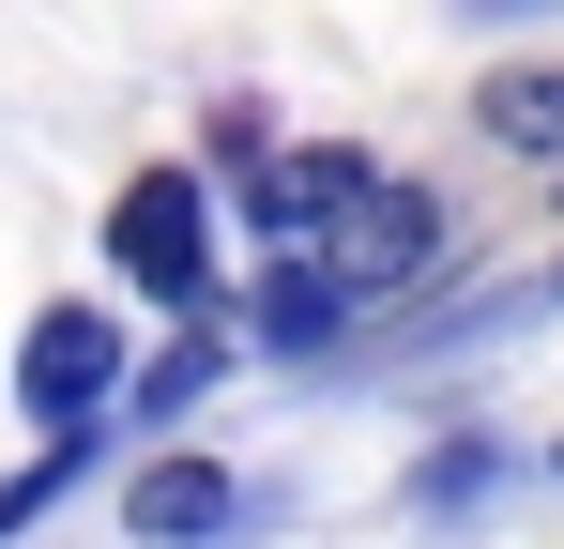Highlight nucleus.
<instances>
[{
	"label": "nucleus",
	"instance_id": "obj_8",
	"mask_svg": "<svg viewBox=\"0 0 564 549\" xmlns=\"http://www.w3.org/2000/svg\"><path fill=\"white\" fill-rule=\"evenodd\" d=\"M550 473H564V443H550Z\"/></svg>",
	"mask_w": 564,
	"mask_h": 549
},
{
	"label": "nucleus",
	"instance_id": "obj_6",
	"mask_svg": "<svg viewBox=\"0 0 564 549\" xmlns=\"http://www.w3.org/2000/svg\"><path fill=\"white\" fill-rule=\"evenodd\" d=\"M77 473H93V443H77V428H46V458H15V488H0V535H31Z\"/></svg>",
	"mask_w": 564,
	"mask_h": 549
},
{
	"label": "nucleus",
	"instance_id": "obj_5",
	"mask_svg": "<svg viewBox=\"0 0 564 549\" xmlns=\"http://www.w3.org/2000/svg\"><path fill=\"white\" fill-rule=\"evenodd\" d=\"M488 138H519V153H550L564 169V62H534V77H488V107H473Z\"/></svg>",
	"mask_w": 564,
	"mask_h": 549
},
{
	"label": "nucleus",
	"instance_id": "obj_4",
	"mask_svg": "<svg viewBox=\"0 0 564 549\" xmlns=\"http://www.w3.org/2000/svg\"><path fill=\"white\" fill-rule=\"evenodd\" d=\"M122 519L153 549H214V535H245V473H214V458H153L138 488H122Z\"/></svg>",
	"mask_w": 564,
	"mask_h": 549
},
{
	"label": "nucleus",
	"instance_id": "obj_2",
	"mask_svg": "<svg viewBox=\"0 0 564 549\" xmlns=\"http://www.w3.org/2000/svg\"><path fill=\"white\" fill-rule=\"evenodd\" d=\"M107 260L138 274L153 305H198L214 290V198H198V169H138L122 198H107Z\"/></svg>",
	"mask_w": 564,
	"mask_h": 549
},
{
	"label": "nucleus",
	"instance_id": "obj_3",
	"mask_svg": "<svg viewBox=\"0 0 564 549\" xmlns=\"http://www.w3.org/2000/svg\"><path fill=\"white\" fill-rule=\"evenodd\" d=\"M107 381H122V336H107L93 305H46L31 352H15V412H31V428H93Z\"/></svg>",
	"mask_w": 564,
	"mask_h": 549
},
{
	"label": "nucleus",
	"instance_id": "obj_1",
	"mask_svg": "<svg viewBox=\"0 0 564 549\" xmlns=\"http://www.w3.org/2000/svg\"><path fill=\"white\" fill-rule=\"evenodd\" d=\"M245 229H260L275 290H321L336 321H351L367 290L443 260V198L397 183L381 153H260V169H245Z\"/></svg>",
	"mask_w": 564,
	"mask_h": 549
},
{
	"label": "nucleus",
	"instance_id": "obj_7",
	"mask_svg": "<svg viewBox=\"0 0 564 549\" xmlns=\"http://www.w3.org/2000/svg\"><path fill=\"white\" fill-rule=\"evenodd\" d=\"M214 366H229V352H214V336H184V352H169V366H153V381H138V412H184V397H198V381H214Z\"/></svg>",
	"mask_w": 564,
	"mask_h": 549
}]
</instances>
